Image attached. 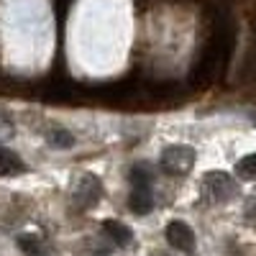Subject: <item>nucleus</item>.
I'll list each match as a JSON object with an SVG mask.
<instances>
[{"mask_svg":"<svg viewBox=\"0 0 256 256\" xmlns=\"http://www.w3.org/2000/svg\"><path fill=\"white\" fill-rule=\"evenodd\" d=\"M236 46V26L228 10H216L210 18V31L205 38V46L190 72L192 88H210L216 84L230 64V54Z\"/></svg>","mask_w":256,"mask_h":256,"instance_id":"1","label":"nucleus"},{"mask_svg":"<svg viewBox=\"0 0 256 256\" xmlns=\"http://www.w3.org/2000/svg\"><path fill=\"white\" fill-rule=\"evenodd\" d=\"M128 182H131V195H128V208L136 216H146L154 210V192H152V174L148 169L136 164L128 172Z\"/></svg>","mask_w":256,"mask_h":256,"instance_id":"2","label":"nucleus"},{"mask_svg":"<svg viewBox=\"0 0 256 256\" xmlns=\"http://www.w3.org/2000/svg\"><path fill=\"white\" fill-rule=\"evenodd\" d=\"M192 164H195V148L192 146H182V144H172L162 152V169L172 177H182L187 174Z\"/></svg>","mask_w":256,"mask_h":256,"instance_id":"3","label":"nucleus"},{"mask_svg":"<svg viewBox=\"0 0 256 256\" xmlns=\"http://www.w3.org/2000/svg\"><path fill=\"white\" fill-rule=\"evenodd\" d=\"M164 238H166V244L172 246V248L184 251V254H192V251H195V246H198L195 230H192L184 220H172V223H166Z\"/></svg>","mask_w":256,"mask_h":256,"instance_id":"4","label":"nucleus"},{"mask_svg":"<svg viewBox=\"0 0 256 256\" xmlns=\"http://www.w3.org/2000/svg\"><path fill=\"white\" fill-rule=\"evenodd\" d=\"M80 95L82 90L67 77H52L44 84V90H41V100L46 102H72V98H80Z\"/></svg>","mask_w":256,"mask_h":256,"instance_id":"5","label":"nucleus"},{"mask_svg":"<svg viewBox=\"0 0 256 256\" xmlns=\"http://www.w3.org/2000/svg\"><path fill=\"white\" fill-rule=\"evenodd\" d=\"M100 198H102V184H100V180H98L95 174L80 177V184H77L74 195H72L74 205H77L80 210H90L92 205H98Z\"/></svg>","mask_w":256,"mask_h":256,"instance_id":"6","label":"nucleus"},{"mask_svg":"<svg viewBox=\"0 0 256 256\" xmlns=\"http://www.w3.org/2000/svg\"><path fill=\"white\" fill-rule=\"evenodd\" d=\"M205 192L216 202H226L236 195V182H233L226 172H208L205 174Z\"/></svg>","mask_w":256,"mask_h":256,"instance_id":"7","label":"nucleus"},{"mask_svg":"<svg viewBox=\"0 0 256 256\" xmlns=\"http://www.w3.org/2000/svg\"><path fill=\"white\" fill-rule=\"evenodd\" d=\"M102 233L108 236L116 246H128L134 241V230L128 228L126 223H120V220H102Z\"/></svg>","mask_w":256,"mask_h":256,"instance_id":"8","label":"nucleus"},{"mask_svg":"<svg viewBox=\"0 0 256 256\" xmlns=\"http://www.w3.org/2000/svg\"><path fill=\"white\" fill-rule=\"evenodd\" d=\"M26 172V164L16 152L0 146V177H16V174H24Z\"/></svg>","mask_w":256,"mask_h":256,"instance_id":"9","label":"nucleus"},{"mask_svg":"<svg viewBox=\"0 0 256 256\" xmlns=\"http://www.w3.org/2000/svg\"><path fill=\"white\" fill-rule=\"evenodd\" d=\"M16 244L26 256H46L44 241H41L38 236H34V233H20V236L16 238Z\"/></svg>","mask_w":256,"mask_h":256,"instance_id":"10","label":"nucleus"},{"mask_svg":"<svg viewBox=\"0 0 256 256\" xmlns=\"http://www.w3.org/2000/svg\"><path fill=\"white\" fill-rule=\"evenodd\" d=\"M49 144L54 148H72L74 146V136L70 131H64V128H52L49 131Z\"/></svg>","mask_w":256,"mask_h":256,"instance_id":"11","label":"nucleus"},{"mask_svg":"<svg viewBox=\"0 0 256 256\" xmlns=\"http://www.w3.org/2000/svg\"><path fill=\"white\" fill-rule=\"evenodd\" d=\"M236 174H238L241 180H254V177H256V154H248V156L238 159Z\"/></svg>","mask_w":256,"mask_h":256,"instance_id":"12","label":"nucleus"}]
</instances>
